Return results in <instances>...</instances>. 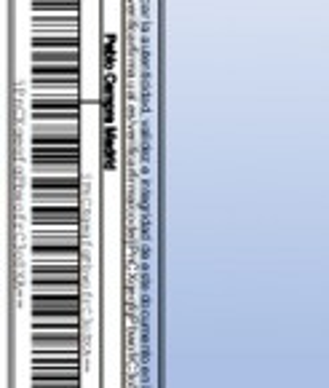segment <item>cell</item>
Instances as JSON below:
<instances>
[{
	"label": "cell",
	"mask_w": 329,
	"mask_h": 388,
	"mask_svg": "<svg viewBox=\"0 0 329 388\" xmlns=\"http://www.w3.org/2000/svg\"><path fill=\"white\" fill-rule=\"evenodd\" d=\"M35 225H75L81 220V212L73 209L67 204L64 209H43V206H35Z\"/></svg>",
	"instance_id": "obj_1"
},
{
	"label": "cell",
	"mask_w": 329,
	"mask_h": 388,
	"mask_svg": "<svg viewBox=\"0 0 329 388\" xmlns=\"http://www.w3.org/2000/svg\"><path fill=\"white\" fill-rule=\"evenodd\" d=\"M113 140H115V129L107 126L104 129V169H115V150H113Z\"/></svg>",
	"instance_id": "obj_2"
},
{
	"label": "cell",
	"mask_w": 329,
	"mask_h": 388,
	"mask_svg": "<svg viewBox=\"0 0 329 388\" xmlns=\"http://www.w3.org/2000/svg\"><path fill=\"white\" fill-rule=\"evenodd\" d=\"M113 59H115V38L107 35L104 38V70H113Z\"/></svg>",
	"instance_id": "obj_3"
},
{
	"label": "cell",
	"mask_w": 329,
	"mask_h": 388,
	"mask_svg": "<svg viewBox=\"0 0 329 388\" xmlns=\"http://www.w3.org/2000/svg\"><path fill=\"white\" fill-rule=\"evenodd\" d=\"M78 198V193H54V201H64L73 204ZM38 201H51V193H38Z\"/></svg>",
	"instance_id": "obj_4"
}]
</instances>
